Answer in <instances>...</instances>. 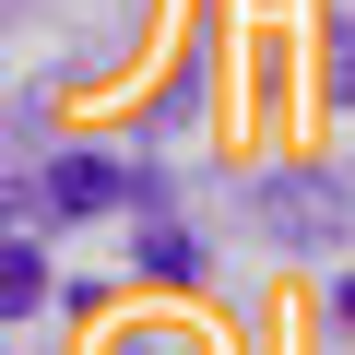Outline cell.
<instances>
[{
	"label": "cell",
	"instance_id": "6da1fadb",
	"mask_svg": "<svg viewBox=\"0 0 355 355\" xmlns=\"http://www.w3.org/2000/svg\"><path fill=\"white\" fill-rule=\"evenodd\" d=\"M261 225H272V237H331L343 202L320 190V178H272V190H261Z\"/></svg>",
	"mask_w": 355,
	"mask_h": 355
},
{
	"label": "cell",
	"instance_id": "7a4b0ae2",
	"mask_svg": "<svg viewBox=\"0 0 355 355\" xmlns=\"http://www.w3.org/2000/svg\"><path fill=\"white\" fill-rule=\"evenodd\" d=\"M119 190H130V178H119L107 154H60V166H48V202H60V214H107Z\"/></svg>",
	"mask_w": 355,
	"mask_h": 355
},
{
	"label": "cell",
	"instance_id": "3957f363",
	"mask_svg": "<svg viewBox=\"0 0 355 355\" xmlns=\"http://www.w3.org/2000/svg\"><path fill=\"white\" fill-rule=\"evenodd\" d=\"M0 272H12V284H0V308L24 320V308H36V272H48V261H36V249H12V261H0Z\"/></svg>",
	"mask_w": 355,
	"mask_h": 355
}]
</instances>
